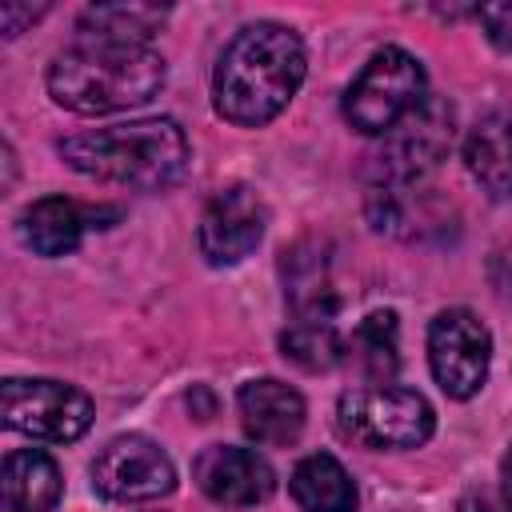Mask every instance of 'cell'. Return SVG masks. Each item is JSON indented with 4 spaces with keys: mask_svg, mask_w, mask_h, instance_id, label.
Returning a JSON list of instances; mask_svg holds the SVG:
<instances>
[{
    "mask_svg": "<svg viewBox=\"0 0 512 512\" xmlns=\"http://www.w3.org/2000/svg\"><path fill=\"white\" fill-rule=\"evenodd\" d=\"M304 72L308 56L300 36L276 20H256L220 52L212 72V104L228 124L260 128L288 108L304 84Z\"/></svg>",
    "mask_w": 512,
    "mask_h": 512,
    "instance_id": "6da1fadb",
    "label": "cell"
},
{
    "mask_svg": "<svg viewBox=\"0 0 512 512\" xmlns=\"http://www.w3.org/2000/svg\"><path fill=\"white\" fill-rule=\"evenodd\" d=\"M164 88V60L148 44L80 36L48 68V92L60 108L104 116L148 104Z\"/></svg>",
    "mask_w": 512,
    "mask_h": 512,
    "instance_id": "7a4b0ae2",
    "label": "cell"
},
{
    "mask_svg": "<svg viewBox=\"0 0 512 512\" xmlns=\"http://www.w3.org/2000/svg\"><path fill=\"white\" fill-rule=\"evenodd\" d=\"M56 148L72 172L96 184H116L136 192L168 188L188 168V136L168 116L76 132L64 136Z\"/></svg>",
    "mask_w": 512,
    "mask_h": 512,
    "instance_id": "3957f363",
    "label": "cell"
},
{
    "mask_svg": "<svg viewBox=\"0 0 512 512\" xmlns=\"http://www.w3.org/2000/svg\"><path fill=\"white\" fill-rule=\"evenodd\" d=\"M336 424L348 440H356L364 448L400 452V448H420L432 436L436 412L416 388L360 384V388H348L340 396Z\"/></svg>",
    "mask_w": 512,
    "mask_h": 512,
    "instance_id": "277c9868",
    "label": "cell"
},
{
    "mask_svg": "<svg viewBox=\"0 0 512 512\" xmlns=\"http://www.w3.org/2000/svg\"><path fill=\"white\" fill-rule=\"evenodd\" d=\"M424 64L388 44L380 48L344 92V120L364 136H388L412 108L424 104Z\"/></svg>",
    "mask_w": 512,
    "mask_h": 512,
    "instance_id": "5b68a950",
    "label": "cell"
},
{
    "mask_svg": "<svg viewBox=\"0 0 512 512\" xmlns=\"http://www.w3.org/2000/svg\"><path fill=\"white\" fill-rule=\"evenodd\" d=\"M452 148V104L440 96H424L420 108H412L380 144L372 156V188L380 192H404L408 184L424 180Z\"/></svg>",
    "mask_w": 512,
    "mask_h": 512,
    "instance_id": "8992f818",
    "label": "cell"
},
{
    "mask_svg": "<svg viewBox=\"0 0 512 512\" xmlns=\"http://www.w3.org/2000/svg\"><path fill=\"white\" fill-rule=\"evenodd\" d=\"M0 420L32 440L68 444L92 428V400L64 380L8 376L0 384Z\"/></svg>",
    "mask_w": 512,
    "mask_h": 512,
    "instance_id": "52a82bcc",
    "label": "cell"
},
{
    "mask_svg": "<svg viewBox=\"0 0 512 512\" xmlns=\"http://www.w3.org/2000/svg\"><path fill=\"white\" fill-rule=\"evenodd\" d=\"M428 364L452 400H468L488 380L492 332L468 308H448L428 324Z\"/></svg>",
    "mask_w": 512,
    "mask_h": 512,
    "instance_id": "ba28073f",
    "label": "cell"
},
{
    "mask_svg": "<svg viewBox=\"0 0 512 512\" xmlns=\"http://www.w3.org/2000/svg\"><path fill=\"white\" fill-rule=\"evenodd\" d=\"M92 488L104 500H116V504L160 500L176 488V468H172V456L156 440H148L140 432H128V436L108 440L96 452Z\"/></svg>",
    "mask_w": 512,
    "mask_h": 512,
    "instance_id": "9c48e42d",
    "label": "cell"
},
{
    "mask_svg": "<svg viewBox=\"0 0 512 512\" xmlns=\"http://www.w3.org/2000/svg\"><path fill=\"white\" fill-rule=\"evenodd\" d=\"M264 224H268V208L256 196V188L248 184H232L224 192H216L200 216V252L208 264L228 268L240 264L260 240H264Z\"/></svg>",
    "mask_w": 512,
    "mask_h": 512,
    "instance_id": "30bf717a",
    "label": "cell"
},
{
    "mask_svg": "<svg viewBox=\"0 0 512 512\" xmlns=\"http://www.w3.org/2000/svg\"><path fill=\"white\" fill-rule=\"evenodd\" d=\"M192 480L208 500L224 508H252L276 492L272 464L256 448H240V444H208L192 460Z\"/></svg>",
    "mask_w": 512,
    "mask_h": 512,
    "instance_id": "8fae6325",
    "label": "cell"
},
{
    "mask_svg": "<svg viewBox=\"0 0 512 512\" xmlns=\"http://www.w3.org/2000/svg\"><path fill=\"white\" fill-rule=\"evenodd\" d=\"M236 408H240V424L256 444H292L304 432L308 408L304 396L284 384V380H248L236 392Z\"/></svg>",
    "mask_w": 512,
    "mask_h": 512,
    "instance_id": "7c38bea8",
    "label": "cell"
},
{
    "mask_svg": "<svg viewBox=\"0 0 512 512\" xmlns=\"http://www.w3.org/2000/svg\"><path fill=\"white\" fill-rule=\"evenodd\" d=\"M464 164L488 196L512 200V108L488 112L472 124L464 140Z\"/></svg>",
    "mask_w": 512,
    "mask_h": 512,
    "instance_id": "4fadbf2b",
    "label": "cell"
},
{
    "mask_svg": "<svg viewBox=\"0 0 512 512\" xmlns=\"http://www.w3.org/2000/svg\"><path fill=\"white\" fill-rule=\"evenodd\" d=\"M0 512H52L60 500V468L40 448H16L0 468Z\"/></svg>",
    "mask_w": 512,
    "mask_h": 512,
    "instance_id": "5bb4252c",
    "label": "cell"
},
{
    "mask_svg": "<svg viewBox=\"0 0 512 512\" xmlns=\"http://www.w3.org/2000/svg\"><path fill=\"white\" fill-rule=\"evenodd\" d=\"M88 208H80L68 196H40L20 212V240L36 256H68L84 240Z\"/></svg>",
    "mask_w": 512,
    "mask_h": 512,
    "instance_id": "9a60e30c",
    "label": "cell"
},
{
    "mask_svg": "<svg viewBox=\"0 0 512 512\" xmlns=\"http://www.w3.org/2000/svg\"><path fill=\"white\" fill-rule=\"evenodd\" d=\"M288 492L304 512H356V484L328 452L304 456L288 476Z\"/></svg>",
    "mask_w": 512,
    "mask_h": 512,
    "instance_id": "2e32d148",
    "label": "cell"
},
{
    "mask_svg": "<svg viewBox=\"0 0 512 512\" xmlns=\"http://www.w3.org/2000/svg\"><path fill=\"white\" fill-rule=\"evenodd\" d=\"M344 356L372 380V384H388L400 368V344H396V316L392 312H368L348 344H344Z\"/></svg>",
    "mask_w": 512,
    "mask_h": 512,
    "instance_id": "e0dca14e",
    "label": "cell"
},
{
    "mask_svg": "<svg viewBox=\"0 0 512 512\" xmlns=\"http://www.w3.org/2000/svg\"><path fill=\"white\" fill-rule=\"evenodd\" d=\"M168 8L156 4H96L80 16V36H104V40H132L148 44V36L164 24Z\"/></svg>",
    "mask_w": 512,
    "mask_h": 512,
    "instance_id": "ac0fdd59",
    "label": "cell"
},
{
    "mask_svg": "<svg viewBox=\"0 0 512 512\" xmlns=\"http://www.w3.org/2000/svg\"><path fill=\"white\" fill-rule=\"evenodd\" d=\"M280 352L304 372H328L344 360V340L336 336L332 320H292L280 332Z\"/></svg>",
    "mask_w": 512,
    "mask_h": 512,
    "instance_id": "d6986e66",
    "label": "cell"
},
{
    "mask_svg": "<svg viewBox=\"0 0 512 512\" xmlns=\"http://www.w3.org/2000/svg\"><path fill=\"white\" fill-rule=\"evenodd\" d=\"M476 16H480L488 40H492L496 48H508V52H512V0H504V4H484V8H476Z\"/></svg>",
    "mask_w": 512,
    "mask_h": 512,
    "instance_id": "ffe728a7",
    "label": "cell"
},
{
    "mask_svg": "<svg viewBox=\"0 0 512 512\" xmlns=\"http://www.w3.org/2000/svg\"><path fill=\"white\" fill-rule=\"evenodd\" d=\"M456 512H512V508H508L500 496H492V492H484V488H480V492H468V496L460 500V508H456Z\"/></svg>",
    "mask_w": 512,
    "mask_h": 512,
    "instance_id": "44dd1931",
    "label": "cell"
},
{
    "mask_svg": "<svg viewBox=\"0 0 512 512\" xmlns=\"http://www.w3.org/2000/svg\"><path fill=\"white\" fill-rule=\"evenodd\" d=\"M44 8H12V4H4L0 8V28H4V36H16L20 32V20H36Z\"/></svg>",
    "mask_w": 512,
    "mask_h": 512,
    "instance_id": "7402d4cb",
    "label": "cell"
},
{
    "mask_svg": "<svg viewBox=\"0 0 512 512\" xmlns=\"http://www.w3.org/2000/svg\"><path fill=\"white\" fill-rule=\"evenodd\" d=\"M492 276H496V284L512 296V248L504 252V256H496V268H492Z\"/></svg>",
    "mask_w": 512,
    "mask_h": 512,
    "instance_id": "603a6c76",
    "label": "cell"
},
{
    "mask_svg": "<svg viewBox=\"0 0 512 512\" xmlns=\"http://www.w3.org/2000/svg\"><path fill=\"white\" fill-rule=\"evenodd\" d=\"M500 488H504V504L512 508V448H508L504 460H500Z\"/></svg>",
    "mask_w": 512,
    "mask_h": 512,
    "instance_id": "cb8c5ba5",
    "label": "cell"
}]
</instances>
